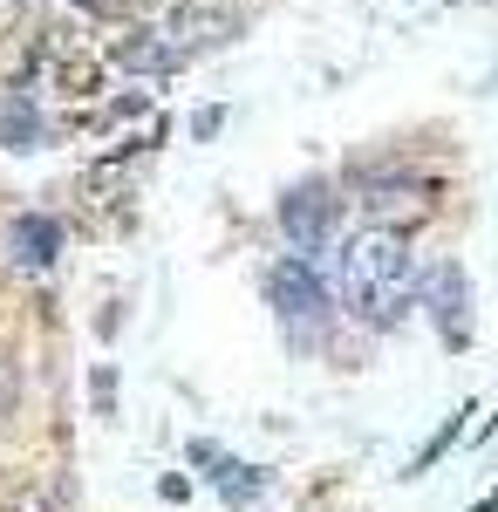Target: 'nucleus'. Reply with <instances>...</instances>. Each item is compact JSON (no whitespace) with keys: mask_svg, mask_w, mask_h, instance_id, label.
Masks as SVG:
<instances>
[{"mask_svg":"<svg viewBox=\"0 0 498 512\" xmlns=\"http://www.w3.org/2000/svg\"><path fill=\"white\" fill-rule=\"evenodd\" d=\"M14 403H21V383H14V362H0V424H14Z\"/></svg>","mask_w":498,"mask_h":512,"instance_id":"obj_11","label":"nucleus"},{"mask_svg":"<svg viewBox=\"0 0 498 512\" xmlns=\"http://www.w3.org/2000/svg\"><path fill=\"white\" fill-rule=\"evenodd\" d=\"M376 219H396V233L403 226H417V219H430V185H369V198H362Z\"/></svg>","mask_w":498,"mask_h":512,"instance_id":"obj_6","label":"nucleus"},{"mask_svg":"<svg viewBox=\"0 0 498 512\" xmlns=\"http://www.w3.org/2000/svg\"><path fill=\"white\" fill-rule=\"evenodd\" d=\"M219 492H226L232 506H253V499H260V472H253V465H232V458H219Z\"/></svg>","mask_w":498,"mask_h":512,"instance_id":"obj_10","label":"nucleus"},{"mask_svg":"<svg viewBox=\"0 0 498 512\" xmlns=\"http://www.w3.org/2000/svg\"><path fill=\"white\" fill-rule=\"evenodd\" d=\"M55 246H62V233H55V219H14V260L21 267H48L55 260Z\"/></svg>","mask_w":498,"mask_h":512,"instance_id":"obj_7","label":"nucleus"},{"mask_svg":"<svg viewBox=\"0 0 498 512\" xmlns=\"http://www.w3.org/2000/svg\"><path fill=\"white\" fill-rule=\"evenodd\" d=\"M280 226H287V239H294L301 253H321V246L335 239V198H328V185L287 192L280 198Z\"/></svg>","mask_w":498,"mask_h":512,"instance_id":"obj_3","label":"nucleus"},{"mask_svg":"<svg viewBox=\"0 0 498 512\" xmlns=\"http://www.w3.org/2000/svg\"><path fill=\"white\" fill-rule=\"evenodd\" d=\"M14 14H21V0H0V28H14Z\"/></svg>","mask_w":498,"mask_h":512,"instance_id":"obj_12","label":"nucleus"},{"mask_svg":"<svg viewBox=\"0 0 498 512\" xmlns=\"http://www.w3.org/2000/svg\"><path fill=\"white\" fill-rule=\"evenodd\" d=\"M342 301L369 328H396L417 301V260L396 226H369L342 246Z\"/></svg>","mask_w":498,"mask_h":512,"instance_id":"obj_1","label":"nucleus"},{"mask_svg":"<svg viewBox=\"0 0 498 512\" xmlns=\"http://www.w3.org/2000/svg\"><path fill=\"white\" fill-rule=\"evenodd\" d=\"M423 301H430L437 335L464 349V335H471V280H464V267H437V274L423 280Z\"/></svg>","mask_w":498,"mask_h":512,"instance_id":"obj_4","label":"nucleus"},{"mask_svg":"<svg viewBox=\"0 0 498 512\" xmlns=\"http://www.w3.org/2000/svg\"><path fill=\"white\" fill-rule=\"evenodd\" d=\"M116 62H123V69H137V76H164V69H178V55H171V48H164L157 35L116 41Z\"/></svg>","mask_w":498,"mask_h":512,"instance_id":"obj_8","label":"nucleus"},{"mask_svg":"<svg viewBox=\"0 0 498 512\" xmlns=\"http://www.w3.org/2000/svg\"><path fill=\"white\" fill-rule=\"evenodd\" d=\"M0 137H7V144H14V151H35L41 123H35V110H28V103H21V96H14V103H7V110H0Z\"/></svg>","mask_w":498,"mask_h":512,"instance_id":"obj_9","label":"nucleus"},{"mask_svg":"<svg viewBox=\"0 0 498 512\" xmlns=\"http://www.w3.org/2000/svg\"><path fill=\"white\" fill-rule=\"evenodd\" d=\"M82 7H96V0H82Z\"/></svg>","mask_w":498,"mask_h":512,"instance_id":"obj_13","label":"nucleus"},{"mask_svg":"<svg viewBox=\"0 0 498 512\" xmlns=\"http://www.w3.org/2000/svg\"><path fill=\"white\" fill-rule=\"evenodd\" d=\"M226 35H232V21H226V14H212V7H178V14L157 28V41H164L178 62H192L198 48H219Z\"/></svg>","mask_w":498,"mask_h":512,"instance_id":"obj_5","label":"nucleus"},{"mask_svg":"<svg viewBox=\"0 0 498 512\" xmlns=\"http://www.w3.org/2000/svg\"><path fill=\"white\" fill-rule=\"evenodd\" d=\"M273 308H280V328H287V335H301V342L321 335V321H328V294L314 287L307 260H287V267L273 274Z\"/></svg>","mask_w":498,"mask_h":512,"instance_id":"obj_2","label":"nucleus"}]
</instances>
